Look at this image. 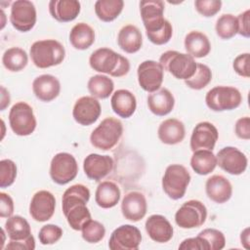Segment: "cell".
<instances>
[{"instance_id":"obj_1","label":"cell","mask_w":250,"mask_h":250,"mask_svg":"<svg viewBox=\"0 0 250 250\" xmlns=\"http://www.w3.org/2000/svg\"><path fill=\"white\" fill-rule=\"evenodd\" d=\"M164 2L143 0L140 2L141 18L148 40L154 45L168 43L173 35V27L164 17Z\"/></svg>"},{"instance_id":"obj_2","label":"cell","mask_w":250,"mask_h":250,"mask_svg":"<svg viewBox=\"0 0 250 250\" xmlns=\"http://www.w3.org/2000/svg\"><path fill=\"white\" fill-rule=\"evenodd\" d=\"M89 64L95 71L113 77L125 76L130 70V62L127 58L105 47L97 49L91 54Z\"/></svg>"},{"instance_id":"obj_3","label":"cell","mask_w":250,"mask_h":250,"mask_svg":"<svg viewBox=\"0 0 250 250\" xmlns=\"http://www.w3.org/2000/svg\"><path fill=\"white\" fill-rule=\"evenodd\" d=\"M33 64L38 68H48L61 64L65 58L63 45L55 39L35 41L29 50Z\"/></svg>"},{"instance_id":"obj_4","label":"cell","mask_w":250,"mask_h":250,"mask_svg":"<svg viewBox=\"0 0 250 250\" xmlns=\"http://www.w3.org/2000/svg\"><path fill=\"white\" fill-rule=\"evenodd\" d=\"M123 134V124L115 117H106L92 131L91 145L101 150H109L119 142Z\"/></svg>"},{"instance_id":"obj_5","label":"cell","mask_w":250,"mask_h":250,"mask_svg":"<svg viewBox=\"0 0 250 250\" xmlns=\"http://www.w3.org/2000/svg\"><path fill=\"white\" fill-rule=\"evenodd\" d=\"M159 62L164 70L181 80L189 79L194 74L197 63L188 53L172 50L164 52L159 58Z\"/></svg>"},{"instance_id":"obj_6","label":"cell","mask_w":250,"mask_h":250,"mask_svg":"<svg viewBox=\"0 0 250 250\" xmlns=\"http://www.w3.org/2000/svg\"><path fill=\"white\" fill-rule=\"evenodd\" d=\"M190 179V174L185 166L181 164H171L164 172L162 188L169 198L173 200L181 199L187 191Z\"/></svg>"},{"instance_id":"obj_7","label":"cell","mask_w":250,"mask_h":250,"mask_svg":"<svg viewBox=\"0 0 250 250\" xmlns=\"http://www.w3.org/2000/svg\"><path fill=\"white\" fill-rule=\"evenodd\" d=\"M241 102V93L231 86H216L210 89L205 96L206 105L213 111L235 109Z\"/></svg>"},{"instance_id":"obj_8","label":"cell","mask_w":250,"mask_h":250,"mask_svg":"<svg viewBox=\"0 0 250 250\" xmlns=\"http://www.w3.org/2000/svg\"><path fill=\"white\" fill-rule=\"evenodd\" d=\"M9 124L18 136L31 135L37 125L33 108L25 102L16 103L9 112Z\"/></svg>"},{"instance_id":"obj_9","label":"cell","mask_w":250,"mask_h":250,"mask_svg":"<svg viewBox=\"0 0 250 250\" xmlns=\"http://www.w3.org/2000/svg\"><path fill=\"white\" fill-rule=\"evenodd\" d=\"M78 173L75 157L68 152L55 154L50 163V177L58 185L63 186L74 180Z\"/></svg>"},{"instance_id":"obj_10","label":"cell","mask_w":250,"mask_h":250,"mask_svg":"<svg viewBox=\"0 0 250 250\" xmlns=\"http://www.w3.org/2000/svg\"><path fill=\"white\" fill-rule=\"evenodd\" d=\"M207 219V208L199 200L190 199L186 201L176 212V224L186 229L201 227Z\"/></svg>"},{"instance_id":"obj_11","label":"cell","mask_w":250,"mask_h":250,"mask_svg":"<svg viewBox=\"0 0 250 250\" xmlns=\"http://www.w3.org/2000/svg\"><path fill=\"white\" fill-rule=\"evenodd\" d=\"M36 20V8L31 1L16 0L12 3L10 21L14 28L21 32H27L34 27Z\"/></svg>"},{"instance_id":"obj_12","label":"cell","mask_w":250,"mask_h":250,"mask_svg":"<svg viewBox=\"0 0 250 250\" xmlns=\"http://www.w3.org/2000/svg\"><path fill=\"white\" fill-rule=\"evenodd\" d=\"M137 75L140 87L146 92L152 93L160 89L163 82L164 69L160 62L146 60L139 64Z\"/></svg>"},{"instance_id":"obj_13","label":"cell","mask_w":250,"mask_h":250,"mask_svg":"<svg viewBox=\"0 0 250 250\" xmlns=\"http://www.w3.org/2000/svg\"><path fill=\"white\" fill-rule=\"evenodd\" d=\"M142 242L140 229L133 225H122L110 234L108 248L110 250H138Z\"/></svg>"},{"instance_id":"obj_14","label":"cell","mask_w":250,"mask_h":250,"mask_svg":"<svg viewBox=\"0 0 250 250\" xmlns=\"http://www.w3.org/2000/svg\"><path fill=\"white\" fill-rule=\"evenodd\" d=\"M217 165L230 175H240L245 172L248 164L246 155L234 146L221 148L217 155Z\"/></svg>"},{"instance_id":"obj_15","label":"cell","mask_w":250,"mask_h":250,"mask_svg":"<svg viewBox=\"0 0 250 250\" xmlns=\"http://www.w3.org/2000/svg\"><path fill=\"white\" fill-rule=\"evenodd\" d=\"M56 209V198L48 190L42 189L35 192L29 203V215L36 222H47Z\"/></svg>"},{"instance_id":"obj_16","label":"cell","mask_w":250,"mask_h":250,"mask_svg":"<svg viewBox=\"0 0 250 250\" xmlns=\"http://www.w3.org/2000/svg\"><path fill=\"white\" fill-rule=\"evenodd\" d=\"M102 112L100 102L92 96H83L79 98L72 109V116L74 120L82 125L89 126L95 123Z\"/></svg>"},{"instance_id":"obj_17","label":"cell","mask_w":250,"mask_h":250,"mask_svg":"<svg viewBox=\"0 0 250 250\" xmlns=\"http://www.w3.org/2000/svg\"><path fill=\"white\" fill-rule=\"evenodd\" d=\"M218 138L219 133L214 124L208 121L199 122L192 130L190 137V148L192 151L198 149L213 150Z\"/></svg>"},{"instance_id":"obj_18","label":"cell","mask_w":250,"mask_h":250,"mask_svg":"<svg viewBox=\"0 0 250 250\" xmlns=\"http://www.w3.org/2000/svg\"><path fill=\"white\" fill-rule=\"evenodd\" d=\"M147 203L143 192L132 190L127 192L121 202V212L131 222L141 221L146 214Z\"/></svg>"},{"instance_id":"obj_19","label":"cell","mask_w":250,"mask_h":250,"mask_svg":"<svg viewBox=\"0 0 250 250\" xmlns=\"http://www.w3.org/2000/svg\"><path fill=\"white\" fill-rule=\"evenodd\" d=\"M113 165V159L109 155L90 153L84 158L83 170L90 180L98 182L112 171Z\"/></svg>"},{"instance_id":"obj_20","label":"cell","mask_w":250,"mask_h":250,"mask_svg":"<svg viewBox=\"0 0 250 250\" xmlns=\"http://www.w3.org/2000/svg\"><path fill=\"white\" fill-rule=\"evenodd\" d=\"M146 231L151 240L157 243H165L172 239L174 229L171 223L162 215L149 216L145 224Z\"/></svg>"},{"instance_id":"obj_21","label":"cell","mask_w":250,"mask_h":250,"mask_svg":"<svg viewBox=\"0 0 250 250\" xmlns=\"http://www.w3.org/2000/svg\"><path fill=\"white\" fill-rule=\"evenodd\" d=\"M32 91L38 100L49 103L60 95L61 83L54 75L42 74L33 80Z\"/></svg>"},{"instance_id":"obj_22","label":"cell","mask_w":250,"mask_h":250,"mask_svg":"<svg viewBox=\"0 0 250 250\" xmlns=\"http://www.w3.org/2000/svg\"><path fill=\"white\" fill-rule=\"evenodd\" d=\"M205 191L209 199L218 204L229 201L232 195L230 182L222 175H213L205 183Z\"/></svg>"},{"instance_id":"obj_23","label":"cell","mask_w":250,"mask_h":250,"mask_svg":"<svg viewBox=\"0 0 250 250\" xmlns=\"http://www.w3.org/2000/svg\"><path fill=\"white\" fill-rule=\"evenodd\" d=\"M157 136L165 145H177L185 139L186 128L184 123L177 118H168L160 123L157 129Z\"/></svg>"},{"instance_id":"obj_24","label":"cell","mask_w":250,"mask_h":250,"mask_svg":"<svg viewBox=\"0 0 250 250\" xmlns=\"http://www.w3.org/2000/svg\"><path fill=\"white\" fill-rule=\"evenodd\" d=\"M80 10L81 5L77 0H51L49 2L50 15L60 22L72 21L77 18Z\"/></svg>"},{"instance_id":"obj_25","label":"cell","mask_w":250,"mask_h":250,"mask_svg":"<svg viewBox=\"0 0 250 250\" xmlns=\"http://www.w3.org/2000/svg\"><path fill=\"white\" fill-rule=\"evenodd\" d=\"M148 109L157 116H165L169 114L175 105V98L173 94L166 88H160L147 96Z\"/></svg>"},{"instance_id":"obj_26","label":"cell","mask_w":250,"mask_h":250,"mask_svg":"<svg viewBox=\"0 0 250 250\" xmlns=\"http://www.w3.org/2000/svg\"><path fill=\"white\" fill-rule=\"evenodd\" d=\"M111 108L114 113L122 118L131 117L137 108L135 95L126 89L115 91L110 99Z\"/></svg>"},{"instance_id":"obj_27","label":"cell","mask_w":250,"mask_h":250,"mask_svg":"<svg viewBox=\"0 0 250 250\" xmlns=\"http://www.w3.org/2000/svg\"><path fill=\"white\" fill-rule=\"evenodd\" d=\"M117 44L125 53H137L143 46L142 32L134 24L124 25L118 32Z\"/></svg>"},{"instance_id":"obj_28","label":"cell","mask_w":250,"mask_h":250,"mask_svg":"<svg viewBox=\"0 0 250 250\" xmlns=\"http://www.w3.org/2000/svg\"><path fill=\"white\" fill-rule=\"evenodd\" d=\"M184 45L187 53L192 58H204L211 51V44L208 37L198 30L188 32L185 37Z\"/></svg>"},{"instance_id":"obj_29","label":"cell","mask_w":250,"mask_h":250,"mask_svg":"<svg viewBox=\"0 0 250 250\" xmlns=\"http://www.w3.org/2000/svg\"><path fill=\"white\" fill-rule=\"evenodd\" d=\"M121 191L119 187L111 181H104L97 187L95 201L98 206L104 209L114 207L120 200Z\"/></svg>"},{"instance_id":"obj_30","label":"cell","mask_w":250,"mask_h":250,"mask_svg":"<svg viewBox=\"0 0 250 250\" xmlns=\"http://www.w3.org/2000/svg\"><path fill=\"white\" fill-rule=\"evenodd\" d=\"M69 42L76 50H86L95 42V30L86 22H78L69 32Z\"/></svg>"},{"instance_id":"obj_31","label":"cell","mask_w":250,"mask_h":250,"mask_svg":"<svg viewBox=\"0 0 250 250\" xmlns=\"http://www.w3.org/2000/svg\"><path fill=\"white\" fill-rule=\"evenodd\" d=\"M89 188L82 185L76 184L66 188L62 198V208L63 215H65L70 208L79 204H87L90 199Z\"/></svg>"},{"instance_id":"obj_32","label":"cell","mask_w":250,"mask_h":250,"mask_svg":"<svg viewBox=\"0 0 250 250\" xmlns=\"http://www.w3.org/2000/svg\"><path fill=\"white\" fill-rule=\"evenodd\" d=\"M190 166L192 170L201 176H205L214 171L217 166L216 155L212 150L198 149L193 151L190 158Z\"/></svg>"},{"instance_id":"obj_33","label":"cell","mask_w":250,"mask_h":250,"mask_svg":"<svg viewBox=\"0 0 250 250\" xmlns=\"http://www.w3.org/2000/svg\"><path fill=\"white\" fill-rule=\"evenodd\" d=\"M123 7V0H98L95 3V13L102 21L110 22L118 18Z\"/></svg>"},{"instance_id":"obj_34","label":"cell","mask_w":250,"mask_h":250,"mask_svg":"<svg viewBox=\"0 0 250 250\" xmlns=\"http://www.w3.org/2000/svg\"><path fill=\"white\" fill-rule=\"evenodd\" d=\"M87 88L92 97L104 100L112 94L114 83L112 79L106 75L96 74L88 80Z\"/></svg>"},{"instance_id":"obj_35","label":"cell","mask_w":250,"mask_h":250,"mask_svg":"<svg viewBox=\"0 0 250 250\" xmlns=\"http://www.w3.org/2000/svg\"><path fill=\"white\" fill-rule=\"evenodd\" d=\"M5 230L11 240H21L31 235L29 223L21 216H11L5 223Z\"/></svg>"},{"instance_id":"obj_36","label":"cell","mask_w":250,"mask_h":250,"mask_svg":"<svg viewBox=\"0 0 250 250\" xmlns=\"http://www.w3.org/2000/svg\"><path fill=\"white\" fill-rule=\"evenodd\" d=\"M28 62L26 52L20 47H12L7 49L2 56V63L4 67L12 72L22 70Z\"/></svg>"},{"instance_id":"obj_37","label":"cell","mask_w":250,"mask_h":250,"mask_svg":"<svg viewBox=\"0 0 250 250\" xmlns=\"http://www.w3.org/2000/svg\"><path fill=\"white\" fill-rule=\"evenodd\" d=\"M215 30L221 39L229 40L232 38L238 31L236 17L231 14L222 15L216 21Z\"/></svg>"},{"instance_id":"obj_38","label":"cell","mask_w":250,"mask_h":250,"mask_svg":"<svg viewBox=\"0 0 250 250\" xmlns=\"http://www.w3.org/2000/svg\"><path fill=\"white\" fill-rule=\"evenodd\" d=\"M64 217L72 229L81 230L83 226L91 220V213L86 204H79L70 208Z\"/></svg>"},{"instance_id":"obj_39","label":"cell","mask_w":250,"mask_h":250,"mask_svg":"<svg viewBox=\"0 0 250 250\" xmlns=\"http://www.w3.org/2000/svg\"><path fill=\"white\" fill-rule=\"evenodd\" d=\"M212 80V71L206 64L196 63L194 74L188 80H185L186 85L193 90H201L205 88Z\"/></svg>"},{"instance_id":"obj_40","label":"cell","mask_w":250,"mask_h":250,"mask_svg":"<svg viewBox=\"0 0 250 250\" xmlns=\"http://www.w3.org/2000/svg\"><path fill=\"white\" fill-rule=\"evenodd\" d=\"M82 238L88 243H98L105 235V229L102 223L96 220H89L82 228Z\"/></svg>"},{"instance_id":"obj_41","label":"cell","mask_w":250,"mask_h":250,"mask_svg":"<svg viewBox=\"0 0 250 250\" xmlns=\"http://www.w3.org/2000/svg\"><path fill=\"white\" fill-rule=\"evenodd\" d=\"M17 178V165L11 159L0 161V187L2 188L12 186Z\"/></svg>"},{"instance_id":"obj_42","label":"cell","mask_w":250,"mask_h":250,"mask_svg":"<svg viewBox=\"0 0 250 250\" xmlns=\"http://www.w3.org/2000/svg\"><path fill=\"white\" fill-rule=\"evenodd\" d=\"M62 229L57 225L47 224L43 226L38 233V238L41 244L51 245L58 242L62 236Z\"/></svg>"},{"instance_id":"obj_43","label":"cell","mask_w":250,"mask_h":250,"mask_svg":"<svg viewBox=\"0 0 250 250\" xmlns=\"http://www.w3.org/2000/svg\"><path fill=\"white\" fill-rule=\"evenodd\" d=\"M198 235L202 236L209 245V250H221L226 245V237L224 233L216 229H205Z\"/></svg>"},{"instance_id":"obj_44","label":"cell","mask_w":250,"mask_h":250,"mask_svg":"<svg viewBox=\"0 0 250 250\" xmlns=\"http://www.w3.org/2000/svg\"><path fill=\"white\" fill-rule=\"evenodd\" d=\"M195 10L203 17L210 18L218 14L222 8L221 0H196L194 2Z\"/></svg>"},{"instance_id":"obj_45","label":"cell","mask_w":250,"mask_h":250,"mask_svg":"<svg viewBox=\"0 0 250 250\" xmlns=\"http://www.w3.org/2000/svg\"><path fill=\"white\" fill-rule=\"evenodd\" d=\"M179 249H181V250H209V245L202 236L197 235L195 237H189V238H186L185 240H183L182 243L179 245Z\"/></svg>"},{"instance_id":"obj_46","label":"cell","mask_w":250,"mask_h":250,"mask_svg":"<svg viewBox=\"0 0 250 250\" xmlns=\"http://www.w3.org/2000/svg\"><path fill=\"white\" fill-rule=\"evenodd\" d=\"M232 67L234 71L245 78L250 76L249 73V53H243L238 55L232 63Z\"/></svg>"},{"instance_id":"obj_47","label":"cell","mask_w":250,"mask_h":250,"mask_svg":"<svg viewBox=\"0 0 250 250\" xmlns=\"http://www.w3.org/2000/svg\"><path fill=\"white\" fill-rule=\"evenodd\" d=\"M5 249L12 250H33L35 249V239L33 235H29L27 238L21 240H11L6 245Z\"/></svg>"},{"instance_id":"obj_48","label":"cell","mask_w":250,"mask_h":250,"mask_svg":"<svg viewBox=\"0 0 250 250\" xmlns=\"http://www.w3.org/2000/svg\"><path fill=\"white\" fill-rule=\"evenodd\" d=\"M235 135L242 140L248 141L250 139V118L249 116H244L239 118L235 122L234 126Z\"/></svg>"},{"instance_id":"obj_49","label":"cell","mask_w":250,"mask_h":250,"mask_svg":"<svg viewBox=\"0 0 250 250\" xmlns=\"http://www.w3.org/2000/svg\"><path fill=\"white\" fill-rule=\"evenodd\" d=\"M14 213L13 198L5 192H0V217L9 218Z\"/></svg>"},{"instance_id":"obj_50","label":"cell","mask_w":250,"mask_h":250,"mask_svg":"<svg viewBox=\"0 0 250 250\" xmlns=\"http://www.w3.org/2000/svg\"><path fill=\"white\" fill-rule=\"evenodd\" d=\"M250 10H246L245 12L238 15L237 19V24H238V31L237 33L242 35L243 37L248 38L250 36Z\"/></svg>"},{"instance_id":"obj_51","label":"cell","mask_w":250,"mask_h":250,"mask_svg":"<svg viewBox=\"0 0 250 250\" xmlns=\"http://www.w3.org/2000/svg\"><path fill=\"white\" fill-rule=\"evenodd\" d=\"M10 94L8 92V90H6V88L4 86H1V105H0V110H5V108L10 104Z\"/></svg>"},{"instance_id":"obj_52","label":"cell","mask_w":250,"mask_h":250,"mask_svg":"<svg viewBox=\"0 0 250 250\" xmlns=\"http://www.w3.org/2000/svg\"><path fill=\"white\" fill-rule=\"evenodd\" d=\"M240 240H241V244H243V246L248 249L249 248V228H246L240 234Z\"/></svg>"}]
</instances>
